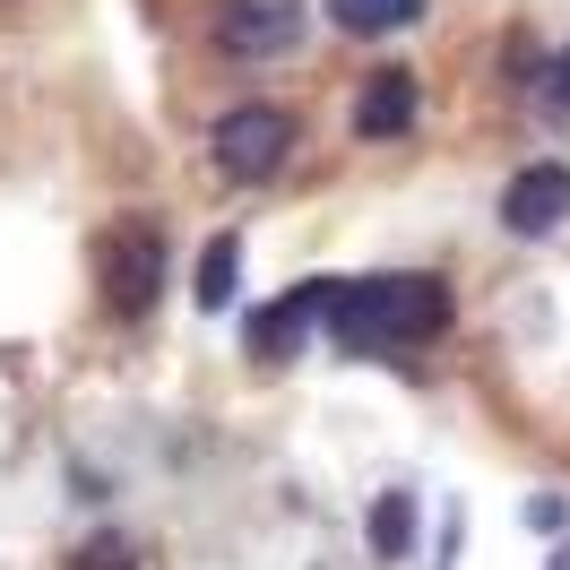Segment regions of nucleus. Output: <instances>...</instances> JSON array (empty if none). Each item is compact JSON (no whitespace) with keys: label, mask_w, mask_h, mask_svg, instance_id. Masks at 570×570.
Returning a JSON list of instances; mask_svg holds the SVG:
<instances>
[{"label":"nucleus","mask_w":570,"mask_h":570,"mask_svg":"<svg viewBox=\"0 0 570 570\" xmlns=\"http://www.w3.org/2000/svg\"><path fill=\"white\" fill-rule=\"evenodd\" d=\"M294 43H303V0H216V52L277 61Z\"/></svg>","instance_id":"20e7f679"},{"label":"nucleus","mask_w":570,"mask_h":570,"mask_svg":"<svg viewBox=\"0 0 570 570\" xmlns=\"http://www.w3.org/2000/svg\"><path fill=\"white\" fill-rule=\"evenodd\" d=\"M372 553H381V562H406V553H415V501L406 493L372 501Z\"/></svg>","instance_id":"9d476101"},{"label":"nucleus","mask_w":570,"mask_h":570,"mask_svg":"<svg viewBox=\"0 0 570 570\" xmlns=\"http://www.w3.org/2000/svg\"><path fill=\"white\" fill-rule=\"evenodd\" d=\"M562 570H570V562H562Z\"/></svg>","instance_id":"ddd939ff"},{"label":"nucleus","mask_w":570,"mask_h":570,"mask_svg":"<svg viewBox=\"0 0 570 570\" xmlns=\"http://www.w3.org/2000/svg\"><path fill=\"white\" fill-rule=\"evenodd\" d=\"M337 346H355V355H390V346H424L450 328V285L441 277H415V268H390V277H355L337 285Z\"/></svg>","instance_id":"f257e3e1"},{"label":"nucleus","mask_w":570,"mask_h":570,"mask_svg":"<svg viewBox=\"0 0 570 570\" xmlns=\"http://www.w3.org/2000/svg\"><path fill=\"white\" fill-rule=\"evenodd\" d=\"M285 147H294V112L285 105H234L208 130V156L225 181H268L285 165Z\"/></svg>","instance_id":"7ed1b4c3"},{"label":"nucleus","mask_w":570,"mask_h":570,"mask_svg":"<svg viewBox=\"0 0 570 570\" xmlns=\"http://www.w3.org/2000/svg\"><path fill=\"white\" fill-rule=\"evenodd\" d=\"M337 303V277H312V285H294V294H277V303H259L250 312V355L259 363H277V355H294L303 346V328H312V312H328Z\"/></svg>","instance_id":"39448f33"},{"label":"nucleus","mask_w":570,"mask_h":570,"mask_svg":"<svg viewBox=\"0 0 570 570\" xmlns=\"http://www.w3.org/2000/svg\"><path fill=\"white\" fill-rule=\"evenodd\" d=\"M234 285H243V234H216V243L199 250V312H225Z\"/></svg>","instance_id":"1a4fd4ad"},{"label":"nucleus","mask_w":570,"mask_h":570,"mask_svg":"<svg viewBox=\"0 0 570 570\" xmlns=\"http://www.w3.org/2000/svg\"><path fill=\"white\" fill-rule=\"evenodd\" d=\"M415 105H424L415 70H372L346 121H355V139H406V130H415Z\"/></svg>","instance_id":"423d86ee"},{"label":"nucleus","mask_w":570,"mask_h":570,"mask_svg":"<svg viewBox=\"0 0 570 570\" xmlns=\"http://www.w3.org/2000/svg\"><path fill=\"white\" fill-rule=\"evenodd\" d=\"M328 27H346V36H390V27H415L424 18V0H321Z\"/></svg>","instance_id":"6e6552de"},{"label":"nucleus","mask_w":570,"mask_h":570,"mask_svg":"<svg viewBox=\"0 0 570 570\" xmlns=\"http://www.w3.org/2000/svg\"><path fill=\"white\" fill-rule=\"evenodd\" d=\"M562 216H570V165H528L501 190V225L510 234H553Z\"/></svg>","instance_id":"0eeeda50"},{"label":"nucleus","mask_w":570,"mask_h":570,"mask_svg":"<svg viewBox=\"0 0 570 570\" xmlns=\"http://www.w3.org/2000/svg\"><path fill=\"white\" fill-rule=\"evenodd\" d=\"M544 105H570V43H562V61H553V78H544Z\"/></svg>","instance_id":"f8f14e48"},{"label":"nucleus","mask_w":570,"mask_h":570,"mask_svg":"<svg viewBox=\"0 0 570 570\" xmlns=\"http://www.w3.org/2000/svg\"><path fill=\"white\" fill-rule=\"evenodd\" d=\"M96 285L121 321H147L165 303V234L147 216H112L105 243H96Z\"/></svg>","instance_id":"f03ea898"},{"label":"nucleus","mask_w":570,"mask_h":570,"mask_svg":"<svg viewBox=\"0 0 570 570\" xmlns=\"http://www.w3.org/2000/svg\"><path fill=\"white\" fill-rule=\"evenodd\" d=\"M70 570H139V553L121 544V535H96V544H78Z\"/></svg>","instance_id":"9b49d317"}]
</instances>
